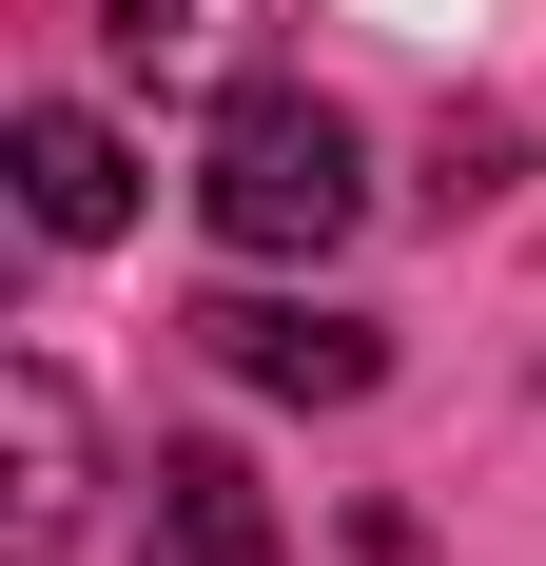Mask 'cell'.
I'll return each mask as SVG.
<instances>
[{"instance_id": "obj_1", "label": "cell", "mask_w": 546, "mask_h": 566, "mask_svg": "<svg viewBox=\"0 0 546 566\" xmlns=\"http://www.w3.org/2000/svg\"><path fill=\"white\" fill-rule=\"evenodd\" d=\"M196 216H216L234 254H332V234L371 216V137H351L332 98H293V78H254V98H216Z\"/></svg>"}, {"instance_id": "obj_2", "label": "cell", "mask_w": 546, "mask_h": 566, "mask_svg": "<svg viewBox=\"0 0 546 566\" xmlns=\"http://www.w3.org/2000/svg\"><path fill=\"white\" fill-rule=\"evenodd\" d=\"M196 333H216V371H254V391H293V410H351V391L390 371L351 313H273V293H216Z\"/></svg>"}, {"instance_id": "obj_3", "label": "cell", "mask_w": 546, "mask_h": 566, "mask_svg": "<svg viewBox=\"0 0 546 566\" xmlns=\"http://www.w3.org/2000/svg\"><path fill=\"white\" fill-rule=\"evenodd\" d=\"M20 216H40L59 254H98V234L137 216V157H117V137H98L78 98H40V117H20Z\"/></svg>"}, {"instance_id": "obj_4", "label": "cell", "mask_w": 546, "mask_h": 566, "mask_svg": "<svg viewBox=\"0 0 546 566\" xmlns=\"http://www.w3.org/2000/svg\"><path fill=\"white\" fill-rule=\"evenodd\" d=\"M157 566H273V489L234 450H196V430L157 450Z\"/></svg>"}, {"instance_id": "obj_5", "label": "cell", "mask_w": 546, "mask_h": 566, "mask_svg": "<svg viewBox=\"0 0 546 566\" xmlns=\"http://www.w3.org/2000/svg\"><path fill=\"white\" fill-rule=\"evenodd\" d=\"M0 410H20V566H40L59 527H78V391L20 352V391H0Z\"/></svg>"}, {"instance_id": "obj_6", "label": "cell", "mask_w": 546, "mask_h": 566, "mask_svg": "<svg viewBox=\"0 0 546 566\" xmlns=\"http://www.w3.org/2000/svg\"><path fill=\"white\" fill-rule=\"evenodd\" d=\"M117 20V59H137V78H196V59L234 40V0H98Z\"/></svg>"}]
</instances>
